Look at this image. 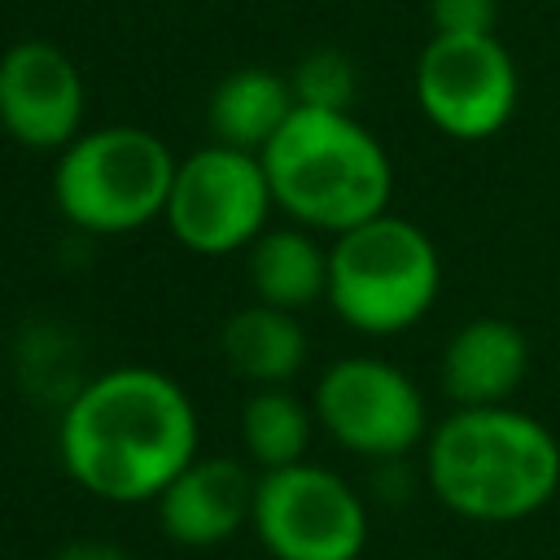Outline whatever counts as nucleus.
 I'll return each instance as SVG.
<instances>
[{
    "label": "nucleus",
    "instance_id": "1",
    "mask_svg": "<svg viewBox=\"0 0 560 560\" xmlns=\"http://www.w3.org/2000/svg\"><path fill=\"white\" fill-rule=\"evenodd\" d=\"M201 455L192 394L162 368L118 363L88 376L61 407V472L92 499L140 508Z\"/></svg>",
    "mask_w": 560,
    "mask_h": 560
},
{
    "label": "nucleus",
    "instance_id": "2",
    "mask_svg": "<svg viewBox=\"0 0 560 560\" xmlns=\"http://www.w3.org/2000/svg\"><path fill=\"white\" fill-rule=\"evenodd\" d=\"M420 477L468 525H521L560 490V438L516 402L451 407L420 446Z\"/></svg>",
    "mask_w": 560,
    "mask_h": 560
},
{
    "label": "nucleus",
    "instance_id": "3",
    "mask_svg": "<svg viewBox=\"0 0 560 560\" xmlns=\"http://www.w3.org/2000/svg\"><path fill=\"white\" fill-rule=\"evenodd\" d=\"M276 210L319 236H337L389 210V149L354 118V109L298 105L258 153Z\"/></svg>",
    "mask_w": 560,
    "mask_h": 560
},
{
    "label": "nucleus",
    "instance_id": "4",
    "mask_svg": "<svg viewBox=\"0 0 560 560\" xmlns=\"http://www.w3.org/2000/svg\"><path fill=\"white\" fill-rule=\"evenodd\" d=\"M442 293V254L407 214H376L328 236V311L359 337L411 332Z\"/></svg>",
    "mask_w": 560,
    "mask_h": 560
},
{
    "label": "nucleus",
    "instance_id": "5",
    "mask_svg": "<svg viewBox=\"0 0 560 560\" xmlns=\"http://www.w3.org/2000/svg\"><path fill=\"white\" fill-rule=\"evenodd\" d=\"M175 149L140 122L83 127L52 153V206L83 236H131L162 219Z\"/></svg>",
    "mask_w": 560,
    "mask_h": 560
},
{
    "label": "nucleus",
    "instance_id": "6",
    "mask_svg": "<svg viewBox=\"0 0 560 560\" xmlns=\"http://www.w3.org/2000/svg\"><path fill=\"white\" fill-rule=\"evenodd\" d=\"M315 424L332 446L368 464H398L424 446L433 416L420 381L385 354H341L311 385Z\"/></svg>",
    "mask_w": 560,
    "mask_h": 560
},
{
    "label": "nucleus",
    "instance_id": "7",
    "mask_svg": "<svg viewBox=\"0 0 560 560\" xmlns=\"http://www.w3.org/2000/svg\"><path fill=\"white\" fill-rule=\"evenodd\" d=\"M411 92L420 118L455 140V144H486L516 118L521 105V70L512 48L499 31L477 35H442L429 31L424 48L416 52Z\"/></svg>",
    "mask_w": 560,
    "mask_h": 560
},
{
    "label": "nucleus",
    "instance_id": "8",
    "mask_svg": "<svg viewBox=\"0 0 560 560\" xmlns=\"http://www.w3.org/2000/svg\"><path fill=\"white\" fill-rule=\"evenodd\" d=\"M249 534L267 560H359L368 551V499L328 464L298 459L258 472Z\"/></svg>",
    "mask_w": 560,
    "mask_h": 560
},
{
    "label": "nucleus",
    "instance_id": "9",
    "mask_svg": "<svg viewBox=\"0 0 560 560\" xmlns=\"http://www.w3.org/2000/svg\"><path fill=\"white\" fill-rule=\"evenodd\" d=\"M271 214L276 197L262 158L249 149L206 140L201 149L175 162L162 223L179 249L197 258H228L245 254L254 236L271 223Z\"/></svg>",
    "mask_w": 560,
    "mask_h": 560
},
{
    "label": "nucleus",
    "instance_id": "10",
    "mask_svg": "<svg viewBox=\"0 0 560 560\" xmlns=\"http://www.w3.org/2000/svg\"><path fill=\"white\" fill-rule=\"evenodd\" d=\"M83 127L88 79L79 61L44 35L13 39L0 52V131L31 153H57Z\"/></svg>",
    "mask_w": 560,
    "mask_h": 560
},
{
    "label": "nucleus",
    "instance_id": "11",
    "mask_svg": "<svg viewBox=\"0 0 560 560\" xmlns=\"http://www.w3.org/2000/svg\"><path fill=\"white\" fill-rule=\"evenodd\" d=\"M258 468L236 455H197L153 499L158 529L179 551H219L249 529Z\"/></svg>",
    "mask_w": 560,
    "mask_h": 560
},
{
    "label": "nucleus",
    "instance_id": "12",
    "mask_svg": "<svg viewBox=\"0 0 560 560\" xmlns=\"http://www.w3.org/2000/svg\"><path fill=\"white\" fill-rule=\"evenodd\" d=\"M529 376V337L503 315L464 319L438 359V385L451 407L512 402Z\"/></svg>",
    "mask_w": 560,
    "mask_h": 560
},
{
    "label": "nucleus",
    "instance_id": "13",
    "mask_svg": "<svg viewBox=\"0 0 560 560\" xmlns=\"http://www.w3.org/2000/svg\"><path fill=\"white\" fill-rule=\"evenodd\" d=\"M241 258L254 302L306 315L328 293V241L302 223H267Z\"/></svg>",
    "mask_w": 560,
    "mask_h": 560
},
{
    "label": "nucleus",
    "instance_id": "14",
    "mask_svg": "<svg viewBox=\"0 0 560 560\" xmlns=\"http://www.w3.org/2000/svg\"><path fill=\"white\" fill-rule=\"evenodd\" d=\"M219 354L232 368V376L245 381L249 389L293 385L298 372L306 368L311 341H306L302 315L249 298L219 324Z\"/></svg>",
    "mask_w": 560,
    "mask_h": 560
},
{
    "label": "nucleus",
    "instance_id": "15",
    "mask_svg": "<svg viewBox=\"0 0 560 560\" xmlns=\"http://www.w3.org/2000/svg\"><path fill=\"white\" fill-rule=\"evenodd\" d=\"M298 109L289 74L271 66H236L228 70L210 96H206V127L210 140L262 153L267 140L284 127V118Z\"/></svg>",
    "mask_w": 560,
    "mask_h": 560
},
{
    "label": "nucleus",
    "instance_id": "16",
    "mask_svg": "<svg viewBox=\"0 0 560 560\" xmlns=\"http://www.w3.org/2000/svg\"><path fill=\"white\" fill-rule=\"evenodd\" d=\"M236 429H241V451L258 472L306 459L311 442L319 433L311 398L293 394V385H258V389H249L245 402H241Z\"/></svg>",
    "mask_w": 560,
    "mask_h": 560
},
{
    "label": "nucleus",
    "instance_id": "17",
    "mask_svg": "<svg viewBox=\"0 0 560 560\" xmlns=\"http://www.w3.org/2000/svg\"><path fill=\"white\" fill-rule=\"evenodd\" d=\"M293 101L306 109H354L359 96V66L341 48H311L289 70Z\"/></svg>",
    "mask_w": 560,
    "mask_h": 560
},
{
    "label": "nucleus",
    "instance_id": "18",
    "mask_svg": "<svg viewBox=\"0 0 560 560\" xmlns=\"http://www.w3.org/2000/svg\"><path fill=\"white\" fill-rule=\"evenodd\" d=\"M429 31L442 35L499 31V0H429Z\"/></svg>",
    "mask_w": 560,
    "mask_h": 560
},
{
    "label": "nucleus",
    "instance_id": "19",
    "mask_svg": "<svg viewBox=\"0 0 560 560\" xmlns=\"http://www.w3.org/2000/svg\"><path fill=\"white\" fill-rule=\"evenodd\" d=\"M52 560H131V551H122L114 538H70Z\"/></svg>",
    "mask_w": 560,
    "mask_h": 560
}]
</instances>
